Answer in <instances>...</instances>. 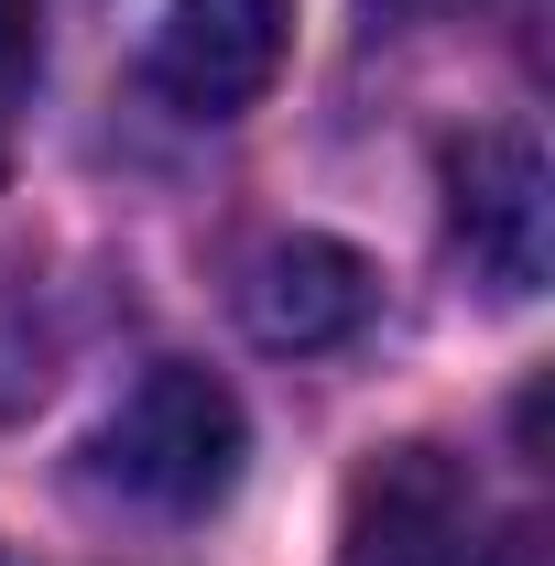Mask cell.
<instances>
[{
    "mask_svg": "<svg viewBox=\"0 0 555 566\" xmlns=\"http://www.w3.org/2000/svg\"><path fill=\"white\" fill-rule=\"evenodd\" d=\"M240 458H251V424H240V392L197 370V359H153L132 392L98 415L87 436V469L98 491L142 501V512H218L240 491Z\"/></svg>",
    "mask_w": 555,
    "mask_h": 566,
    "instance_id": "1",
    "label": "cell"
},
{
    "mask_svg": "<svg viewBox=\"0 0 555 566\" xmlns=\"http://www.w3.org/2000/svg\"><path fill=\"white\" fill-rule=\"evenodd\" d=\"M338 566H545L534 523L490 512L469 458L447 447H381L338 512Z\"/></svg>",
    "mask_w": 555,
    "mask_h": 566,
    "instance_id": "2",
    "label": "cell"
},
{
    "mask_svg": "<svg viewBox=\"0 0 555 566\" xmlns=\"http://www.w3.org/2000/svg\"><path fill=\"white\" fill-rule=\"evenodd\" d=\"M447 229L490 294L545 283V153H534V132L501 120V132H469L447 153Z\"/></svg>",
    "mask_w": 555,
    "mask_h": 566,
    "instance_id": "3",
    "label": "cell"
},
{
    "mask_svg": "<svg viewBox=\"0 0 555 566\" xmlns=\"http://www.w3.org/2000/svg\"><path fill=\"white\" fill-rule=\"evenodd\" d=\"M294 55V0H175L153 33V87L197 120H240Z\"/></svg>",
    "mask_w": 555,
    "mask_h": 566,
    "instance_id": "4",
    "label": "cell"
},
{
    "mask_svg": "<svg viewBox=\"0 0 555 566\" xmlns=\"http://www.w3.org/2000/svg\"><path fill=\"white\" fill-rule=\"evenodd\" d=\"M240 305H251V338H262V349H338V338L370 327V262H359L348 240L294 229V240H273V251L251 262Z\"/></svg>",
    "mask_w": 555,
    "mask_h": 566,
    "instance_id": "5",
    "label": "cell"
},
{
    "mask_svg": "<svg viewBox=\"0 0 555 566\" xmlns=\"http://www.w3.org/2000/svg\"><path fill=\"white\" fill-rule=\"evenodd\" d=\"M44 66V0H0V87Z\"/></svg>",
    "mask_w": 555,
    "mask_h": 566,
    "instance_id": "6",
    "label": "cell"
}]
</instances>
